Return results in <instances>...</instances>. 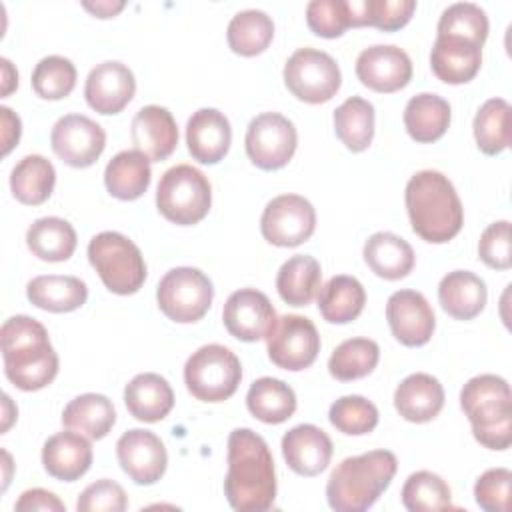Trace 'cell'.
Here are the masks:
<instances>
[{
    "mask_svg": "<svg viewBox=\"0 0 512 512\" xmlns=\"http://www.w3.org/2000/svg\"><path fill=\"white\" fill-rule=\"evenodd\" d=\"M512 472L508 468H490L474 484V500L486 512L510 510Z\"/></svg>",
    "mask_w": 512,
    "mask_h": 512,
    "instance_id": "obj_48",
    "label": "cell"
},
{
    "mask_svg": "<svg viewBox=\"0 0 512 512\" xmlns=\"http://www.w3.org/2000/svg\"><path fill=\"white\" fill-rule=\"evenodd\" d=\"M442 310L456 320L476 318L488 300L486 284L470 270H452L438 284Z\"/></svg>",
    "mask_w": 512,
    "mask_h": 512,
    "instance_id": "obj_27",
    "label": "cell"
},
{
    "mask_svg": "<svg viewBox=\"0 0 512 512\" xmlns=\"http://www.w3.org/2000/svg\"><path fill=\"white\" fill-rule=\"evenodd\" d=\"M136 78L132 70L118 62L106 60L96 64L84 84V98L98 114H118L134 98Z\"/></svg>",
    "mask_w": 512,
    "mask_h": 512,
    "instance_id": "obj_19",
    "label": "cell"
},
{
    "mask_svg": "<svg viewBox=\"0 0 512 512\" xmlns=\"http://www.w3.org/2000/svg\"><path fill=\"white\" fill-rule=\"evenodd\" d=\"M366 304V290L358 278L338 274L318 290V310L328 324L356 320Z\"/></svg>",
    "mask_w": 512,
    "mask_h": 512,
    "instance_id": "obj_32",
    "label": "cell"
},
{
    "mask_svg": "<svg viewBox=\"0 0 512 512\" xmlns=\"http://www.w3.org/2000/svg\"><path fill=\"white\" fill-rule=\"evenodd\" d=\"M330 424L348 436L370 434L378 424V408L364 396L350 394L332 402L328 410Z\"/></svg>",
    "mask_w": 512,
    "mask_h": 512,
    "instance_id": "obj_45",
    "label": "cell"
},
{
    "mask_svg": "<svg viewBox=\"0 0 512 512\" xmlns=\"http://www.w3.org/2000/svg\"><path fill=\"white\" fill-rule=\"evenodd\" d=\"M158 212L178 224H198L212 206V188L204 172L190 164L168 168L156 188Z\"/></svg>",
    "mask_w": 512,
    "mask_h": 512,
    "instance_id": "obj_7",
    "label": "cell"
},
{
    "mask_svg": "<svg viewBox=\"0 0 512 512\" xmlns=\"http://www.w3.org/2000/svg\"><path fill=\"white\" fill-rule=\"evenodd\" d=\"M474 140L478 148L496 156L510 146V104L504 98L486 100L474 116Z\"/></svg>",
    "mask_w": 512,
    "mask_h": 512,
    "instance_id": "obj_41",
    "label": "cell"
},
{
    "mask_svg": "<svg viewBox=\"0 0 512 512\" xmlns=\"http://www.w3.org/2000/svg\"><path fill=\"white\" fill-rule=\"evenodd\" d=\"M224 494L238 512H266L274 504V458L266 440L250 428H236L228 436Z\"/></svg>",
    "mask_w": 512,
    "mask_h": 512,
    "instance_id": "obj_1",
    "label": "cell"
},
{
    "mask_svg": "<svg viewBox=\"0 0 512 512\" xmlns=\"http://www.w3.org/2000/svg\"><path fill=\"white\" fill-rule=\"evenodd\" d=\"M386 320L392 336L404 346H424L436 328L434 310L416 290H396L386 302Z\"/></svg>",
    "mask_w": 512,
    "mask_h": 512,
    "instance_id": "obj_18",
    "label": "cell"
},
{
    "mask_svg": "<svg viewBox=\"0 0 512 512\" xmlns=\"http://www.w3.org/2000/svg\"><path fill=\"white\" fill-rule=\"evenodd\" d=\"M246 154L260 170L284 168L298 146V132L286 116L262 112L250 120L244 138Z\"/></svg>",
    "mask_w": 512,
    "mask_h": 512,
    "instance_id": "obj_11",
    "label": "cell"
},
{
    "mask_svg": "<svg viewBox=\"0 0 512 512\" xmlns=\"http://www.w3.org/2000/svg\"><path fill=\"white\" fill-rule=\"evenodd\" d=\"M222 320L234 338L256 342L270 334L276 322V310L264 292L256 288H240L224 302Z\"/></svg>",
    "mask_w": 512,
    "mask_h": 512,
    "instance_id": "obj_15",
    "label": "cell"
},
{
    "mask_svg": "<svg viewBox=\"0 0 512 512\" xmlns=\"http://www.w3.org/2000/svg\"><path fill=\"white\" fill-rule=\"evenodd\" d=\"M380 360V348L370 338H348L340 342L328 360V372L340 382L368 376Z\"/></svg>",
    "mask_w": 512,
    "mask_h": 512,
    "instance_id": "obj_40",
    "label": "cell"
},
{
    "mask_svg": "<svg viewBox=\"0 0 512 512\" xmlns=\"http://www.w3.org/2000/svg\"><path fill=\"white\" fill-rule=\"evenodd\" d=\"M308 28L322 38H338L352 26L348 0H312L306 6Z\"/></svg>",
    "mask_w": 512,
    "mask_h": 512,
    "instance_id": "obj_46",
    "label": "cell"
},
{
    "mask_svg": "<svg viewBox=\"0 0 512 512\" xmlns=\"http://www.w3.org/2000/svg\"><path fill=\"white\" fill-rule=\"evenodd\" d=\"M2 406H4L2 432H6V430L12 426V422L16 420V414H18V410H16V406L12 404V400H10V396H8V394H4V396H2Z\"/></svg>",
    "mask_w": 512,
    "mask_h": 512,
    "instance_id": "obj_55",
    "label": "cell"
},
{
    "mask_svg": "<svg viewBox=\"0 0 512 512\" xmlns=\"http://www.w3.org/2000/svg\"><path fill=\"white\" fill-rule=\"evenodd\" d=\"M368 268L384 280H400L414 268L416 256L412 246L392 232L372 234L362 250Z\"/></svg>",
    "mask_w": 512,
    "mask_h": 512,
    "instance_id": "obj_28",
    "label": "cell"
},
{
    "mask_svg": "<svg viewBox=\"0 0 512 512\" xmlns=\"http://www.w3.org/2000/svg\"><path fill=\"white\" fill-rule=\"evenodd\" d=\"M402 504L410 512H434L452 508V492L446 480L430 470L410 474L402 486Z\"/></svg>",
    "mask_w": 512,
    "mask_h": 512,
    "instance_id": "obj_42",
    "label": "cell"
},
{
    "mask_svg": "<svg viewBox=\"0 0 512 512\" xmlns=\"http://www.w3.org/2000/svg\"><path fill=\"white\" fill-rule=\"evenodd\" d=\"M334 132L348 150H366L374 138V106L360 96L346 98L334 110Z\"/></svg>",
    "mask_w": 512,
    "mask_h": 512,
    "instance_id": "obj_38",
    "label": "cell"
},
{
    "mask_svg": "<svg viewBox=\"0 0 512 512\" xmlns=\"http://www.w3.org/2000/svg\"><path fill=\"white\" fill-rule=\"evenodd\" d=\"M6 378L24 392L46 388L58 374V354L48 330L26 314L8 318L0 328Z\"/></svg>",
    "mask_w": 512,
    "mask_h": 512,
    "instance_id": "obj_2",
    "label": "cell"
},
{
    "mask_svg": "<svg viewBox=\"0 0 512 512\" xmlns=\"http://www.w3.org/2000/svg\"><path fill=\"white\" fill-rule=\"evenodd\" d=\"M116 422V410L108 396L86 392L70 400L62 412V424L90 440L104 438Z\"/></svg>",
    "mask_w": 512,
    "mask_h": 512,
    "instance_id": "obj_33",
    "label": "cell"
},
{
    "mask_svg": "<svg viewBox=\"0 0 512 512\" xmlns=\"http://www.w3.org/2000/svg\"><path fill=\"white\" fill-rule=\"evenodd\" d=\"M116 456L122 470L140 486L158 482L168 466L164 442L150 430L132 428L116 442Z\"/></svg>",
    "mask_w": 512,
    "mask_h": 512,
    "instance_id": "obj_16",
    "label": "cell"
},
{
    "mask_svg": "<svg viewBox=\"0 0 512 512\" xmlns=\"http://www.w3.org/2000/svg\"><path fill=\"white\" fill-rule=\"evenodd\" d=\"M444 406V388L438 378L426 372L406 376L394 390V408L398 414L416 424L434 420Z\"/></svg>",
    "mask_w": 512,
    "mask_h": 512,
    "instance_id": "obj_25",
    "label": "cell"
},
{
    "mask_svg": "<svg viewBox=\"0 0 512 512\" xmlns=\"http://www.w3.org/2000/svg\"><path fill=\"white\" fill-rule=\"evenodd\" d=\"M480 260L494 270H508L512 266L510 250V222L498 220L492 222L480 236L478 242Z\"/></svg>",
    "mask_w": 512,
    "mask_h": 512,
    "instance_id": "obj_50",
    "label": "cell"
},
{
    "mask_svg": "<svg viewBox=\"0 0 512 512\" xmlns=\"http://www.w3.org/2000/svg\"><path fill=\"white\" fill-rule=\"evenodd\" d=\"M356 76L374 92H398L412 78V60L394 44H374L358 54Z\"/></svg>",
    "mask_w": 512,
    "mask_h": 512,
    "instance_id": "obj_17",
    "label": "cell"
},
{
    "mask_svg": "<svg viewBox=\"0 0 512 512\" xmlns=\"http://www.w3.org/2000/svg\"><path fill=\"white\" fill-rule=\"evenodd\" d=\"M242 380L238 356L222 344L200 346L184 364V384L202 402L228 400Z\"/></svg>",
    "mask_w": 512,
    "mask_h": 512,
    "instance_id": "obj_8",
    "label": "cell"
},
{
    "mask_svg": "<svg viewBox=\"0 0 512 512\" xmlns=\"http://www.w3.org/2000/svg\"><path fill=\"white\" fill-rule=\"evenodd\" d=\"M152 180L150 160L140 150H122L118 152L104 170L106 190L118 200H136L140 198Z\"/></svg>",
    "mask_w": 512,
    "mask_h": 512,
    "instance_id": "obj_30",
    "label": "cell"
},
{
    "mask_svg": "<svg viewBox=\"0 0 512 512\" xmlns=\"http://www.w3.org/2000/svg\"><path fill=\"white\" fill-rule=\"evenodd\" d=\"M412 230L426 242L444 244L464 224V208L454 184L438 170L416 172L404 192Z\"/></svg>",
    "mask_w": 512,
    "mask_h": 512,
    "instance_id": "obj_3",
    "label": "cell"
},
{
    "mask_svg": "<svg viewBox=\"0 0 512 512\" xmlns=\"http://www.w3.org/2000/svg\"><path fill=\"white\" fill-rule=\"evenodd\" d=\"M54 154L72 168L92 166L106 148L104 128L84 114H66L50 132Z\"/></svg>",
    "mask_w": 512,
    "mask_h": 512,
    "instance_id": "obj_14",
    "label": "cell"
},
{
    "mask_svg": "<svg viewBox=\"0 0 512 512\" xmlns=\"http://www.w3.org/2000/svg\"><path fill=\"white\" fill-rule=\"evenodd\" d=\"M246 406L260 422L282 424L296 412V394L286 382L262 376L250 384Z\"/></svg>",
    "mask_w": 512,
    "mask_h": 512,
    "instance_id": "obj_36",
    "label": "cell"
},
{
    "mask_svg": "<svg viewBox=\"0 0 512 512\" xmlns=\"http://www.w3.org/2000/svg\"><path fill=\"white\" fill-rule=\"evenodd\" d=\"M398 462L390 450L344 458L330 474L326 498L336 512H364L390 486Z\"/></svg>",
    "mask_w": 512,
    "mask_h": 512,
    "instance_id": "obj_4",
    "label": "cell"
},
{
    "mask_svg": "<svg viewBox=\"0 0 512 512\" xmlns=\"http://www.w3.org/2000/svg\"><path fill=\"white\" fill-rule=\"evenodd\" d=\"M32 90L44 100H62L76 86V66L72 60L52 54L44 56L32 70Z\"/></svg>",
    "mask_w": 512,
    "mask_h": 512,
    "instance_id": "obj_44",
    "label": "cell"
},
{
    "mask_svg": "<svg viewBox=\"0 0 512 512\" xmlns=\"http://www.w3.org/2000/svg\"><path fill=\"white\" fill-rule=\"evenodd\" d=\"M28 300L46 312H72L78 310L88 298V286L76 276L42 274L26 284Z\"/></svg>",
    "mask_w": 512,
    "mask_h": 512,
    "instance_id": "obj_29",
    "label": "cell"
},
{
    "mask_svg": "<svg viewBox=\"0 0 512 512\" xmlns=\"http://www.w3.org/2000/svg\"><path fill=\"white\" fill-rule=\"evenodd\" d=\"M130 138L134 148L148 156L150 162H162L178 144V126L168 108L148 104L132 118Z\"/></svg>",
    "mask_w": 512,
    "mask_h": 512,
    "instance_id": "obj_21",
    "label": "cell"
},
{
    "mask_svg": "<svg viewBox=\"0 0 512 512\" xmlns=\"http://www.w3.org/2000/svg\"><path fill=\"white\" fill-rule=\"evenodd\" d=\"M74 226L58 216H44L30 224L26 230L28 250L44 262H64L76 250Z\"/></svg>",
    "mask_w": 512,
    "mask_h": 512,
    "instance_id": "obj_35",
    "label": "cell"
},
{
    "mask_svg": "<svg viewBox=\"0 0 512 512\" xmlns=\"http://www.w3.org/2000/svg\"><path fill=\"white\" fill-rule=\"evenodd\" d=\"M82 6L92 12L96 18H112L116 16L122 8L124 2H110V0H98V2H82Z\"/></svg>",
    "mask_w": 512,
    "mask_h": 512,
    "instance_id": "obj_53",
    "label": "cell"
},
{
    "mask_svg": "<svg viewBox=\"0 0 512 512\" xmlns=\"http://www.w3.org/2000/svg\"><path fill=\"white\" fill-rule=\"evenodd\" d=\"M124 404L136 420L160 422L174 408V390L160 374H136L124 388Z\"/></svg>",
    "mask_w": 512,
    "mask_h": 512,
    "instance_id": "obj_26",
    "label": "cell"
},
{
    "mask_svg": "<svg viewBox=\"0 0 512 512\" xmlns=\"http://www.w3.org/2000/svg\"><path fill=\"white\" fill-rule=\"evenodd\" d=\"M460 408L474 438L488 450H506L512 442V392L496 374L470 378L460 390Z\"/></svg>",
    "mask_w": 512,
    "mask_h": 512,
    "instance_id": "obj_5",
    "label": "cell"
},
{
    "mask_svg": "<svg viewBox=\"0 0 512 512\" xmlns=\"http://www.w3.org/2000/svg\"><path fill=\"white\" fill-rule=\"evenodd\" d=\"M488 16L474 2H456L450 4L436 26V36H458L466 38L478 46H484L488 36Z\"/></svg>",
    "mask_w": 512,
    "mask_h": 512,
    "instance_id": "obj_43",
    "label": "cell"
},
{
    "mask_svg": "<svg viewBox=\"0 0 512 512\" xmlns=\"http://www.w3.org/2000/svg\"><path fill=\"white\" fill-rule=\"evenodd\" d=\"M56 184V170L52 162L40 154H28L10 172L12 196L28 206L46 202Z\"/></svg>",
    "mask_w": 512,
    "mask_h": 512,
    "instance_id": "obj_37",
    "label": "cell"
},
{
    "mask_svg": "<svg viewBox=\"0 0 512 512\" xmlns=\"http://www.w3.org/2000/svg\"><path fill=\"white\" fill-rule=\"evenodd\" d=\"M0 118H2V154L6 156L20 140L22 122L18 114H14L8 106H0Z\"/></svg>",
    "mask_w": 512,
    "mask_h": 512,
    "instance_id": "obj_52",
    "label": "cell"
},
{
    "mask_svg": "<svg viewBox=\"0 0 512 512\" xmlns=\"http://www.w3.org/2000/svg\"><path fill=\"white\" fill-rule=\"evenodd\" d=\"M44 470L62 482H74L84 476L92 464L90 440L76 430L52 434L42 446Z\"/></svg>",
    "mask_w": 512,
    "mask_h": 512,
    "instance_id": "obj_23",
    "label": "cell"
},
{
    "mask_svg": "<svg viewBox=\"0 0 512 512\" xmlns=\"http://www.w3.org/2000/svg\"><path fill=\"white\" fill-rule=\"evenodd\" d=\"M2 66V96H8L18 86V72L8 58H0Z\"/></svg>",
    "mask_w": 512,
    "mask_h": 512,
    "instance_id": "obj_54",
    "label": "cell"
},
{
    "mask_svg": "<svg viewBox=\"0 0 512 512\" xmlns=\"http://www.w3.org/2000/svg\"><path fill=\"white\" fill-rule=\"evenodd\" d=\"M214 300L210 278L192 266L168 270L156 286V302L162 314L178 324H192L206 316Z\"/></svg>",
    "mask_w": 512,
    "mask_h": 512,
    "instance_id": "obj_9",
    "label": "cell"
},
{
    "mask_svg": "<svg viewBox=\"0 0 512 512\" xmlns=\"http://www.w3.org/2000/svg\"><path fill=\"white\" fill-rule=\"evenodd\" d=\"M316 228V210L300 194H280L272 198L260 218V232L266 242L292 248L306 242Z\"/></svg>",
    "mask_w": 512,
    "mask_h": 512,
    "instance_id": "obj_13",
    "label": "cell"
},
{
    "mask_svg": "<svg viewBox=\"0 0 512 512\" xmlns=\"http://www.w3.org/2000/svg\"><path fill=\"white\" fill-rule=\"evenodd\" d=\"M430 66L438 80L446 84H466L482 66V46L458 36H436Z\"/></svg>",
    "mask_w": 512,
    "mask_h": 512,
    "instance_id": "obj_24",
    "label": "cell"
},
{
    "mask_svg": "<svg viewBox=\"0 0 512 512\" xmlns=\"http://www.w3.org/2000/svg\"><path fill=\"white\" fill-rule=\"evenodd\" d=\"M228 46L240 56L262 54L274 38V22L264 10H242L232 16L226 30Z\"/></svg>",
    "mask_w": 512,
    "mask_h": 512,
    "instance_id": "obj_39",
    "label": "cell"
},
{
    "mask_svg": "<svg viewBox=\"0 0 512 512\" xmlns=\"http://www.w3.org/2000/svg\"><path fill=\"white\" fill-rule=\"evenodd\" d=\"M128 506L124 488L108 478L88 484L78 496V512H122Z\"/></svg>",
    "mask_w": 512,
    "mask_h": 512,
    "instance_id": "obj_49",
    "label": "cell"
},
{
    "mask_svg": "<svg viewBox=\"0 0 512 512\" xmlns=\"http://www.w3.org/2000/svg\"><path fill=\"white\" fill-rule=\"evenodd\" d=\"M414 10V0H362V26L394 32L410 22Z\"/></svg>",
    "mask_w": 512,
    "mask_h": 512,
    "instance_id": "obj_47",
    "label": "cell"
},
{
    "mask_svg": "<svg viewBox=\"0 0 512 512\" xmlns=\"http://www.w3.org/2000/svg\"><path fill=\"white\" fill-rule=\"evenodd\" d=\"M268 358L282 370L298 372L314 364L320 352V336L314 322L300 314L276 318L266 336Z\"/></svg>",
    "mask_w": 512,
    "mask_h": 512,
    "instance_id": "obj_12",
    "label": "cell"
},
{
    "mask_svg": "<svg viewBox=\"0 0 512 512\" xmlns=\"http://www.w3.org/2000/svg\"><path fill=\"white\" fill-rule=\"evenodd\" d=\"M284 84L302 102H328L342 84L338 62L324 50L298 48L284 64Z\"/></svg>",
    "mask_w": 512,
    "mask_h": 512,
    "instance_id": "obj_10",
    "label": "cell"
},
{
    "mask_svg": "<svg viewBox=\"0 0 512 512\" xmlns=\"http://www.w3.org/2000/svg\"><path fill=\"white\" fill-rule=\"evenodd\" d=\"M14 510L16 512H36V510L64 512L66 506L54 492H48L44 488H32L20 494V498L14 504Z\"/></svg>",
    "mask_w": 512,
    "mask_h": 512,
    "instance_id": "obj_51",
    "label": "cell"
},
{
    "mask_svg": "<svg viewBox=\"0 0 512 512\" xmlns=\"http://www.w3.org/2000/svg\"><path fill=\"white\" fill-rule=\"evenodd\" d=\"M322 268L314 256L296 254L288 258L276 274V290L290 306H306L318 296Z\"/></svg>",
    "mask_w": 512,
    "mask_h": 512,
    "instance_id": "obj_34",
    "label": "cell"
},
{
    "mask_svg": "<svg viewBox=\"0 0 512 512\" xmlns=\"http://www.w3.org/2000/svg\"><path fill=\"white\" fill-rule=\"evenodd\" d=\"M88 260L104 286L114 294H134L146 280V262L140 248L120 232L106 230L92 236Z\"/></svg>",
    "mask_w": 512,
    "mask_h": 512,
    "instance_id": "obj_6",
    "label": "cell"
},
{
    "mask_svg": "<svg viewBox=\"0 0 512 512\" xmlns=\"http://www.w3.org/2000/svg\"><path fill=\"white\" fill-rule=\"evenodd\" d=\"M188 152L200 164H218L230 150L232 128L216 108L196 110L186 124Z\"/></svg>",
    "mask_w": 512,
    "mask_h": 512,
    "instance_id": "obj_22",
    "label": "cell"
},
{
    "mask_svg": "<svg viewBox=\"0 0 512 512\" xmlns=\"http://www.w3.org/2000/svg\"><path fill=\"white\" fill-rule=\"evenodd\" d=\"M404 126L412 140L436 142L450 126V104L438 94L420 92L404 108Z\"/></svg>",
    "mask_w": 512,
    "mask_h": 512,
    "instance_id": "obj_31",
    "label": "cell"
},
{
    "mask_svg": "<svg viewBox=\"0 0 512 512\" xmlns=\"http://www.w3.org/2000/svg\"><path fill=\"white\" fill-rule=\"evenodd\" d=\"M2 458H4V464H6V472H4V486L2 490H6L8 482H10V454L6 450H2Z\"/></svg>",
    "mask_w": 512,
    "mask_h": 512,
    "instance_id": "obj_56",
    "label": "cell"
},
{
    "mask_svg": "<svg viewBox=\"0 0 512 512\" xmlns=\"http://www.w3.org/2000/svg\"><path fill=\"white\" fill-rule=\"evenodd\" d=\"M330 436L314 424H298L282 436V456L300 476H318L332 460Z\"/></svg>",
    "mask_w": 512,
    "mask_h": 512,
    "instance_id": "obj_20",
    "label": "cell"
}]
</instances>
